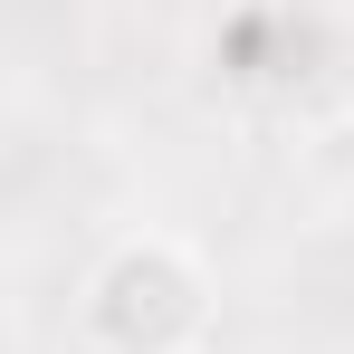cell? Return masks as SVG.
Masks as SVG:
<instances>
[{
  "instance_id": "cell-1",
  "label": "cell",
  "mask_w": 354,
  "mask_h": 354,
  "mask_svg": "<svg viewBox=\"0 0 354 354\" xmlns=\"http://www.w3.org/2000/svg\"><path fill=\"white\" fill-rule=\"evenodd\" d=\"M96 316H106V335H115V345L173 354V345H192V326H201V288H192V268H182L173 249H124Z\"/></svg>"
}]
</instances>
